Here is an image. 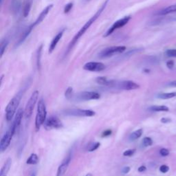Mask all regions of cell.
Wrapping results in <instances>:
<instances>
[{
	"label": "cell",
	"mask_w": 176,
	"mask_h": 176,
	"mask_svg": "<svg viewBox=\"0 0 176 176\" xmlns=\"http://www.w3.org/2000/svg\"><path fill=\"white\" fill-rule=\"evenodd\" d=\"M109 2V0H105V1L104 2V3L102 4V6L100 7V8L99 9L98 11H96V13L94 14V15L89 20H88L86 23H85L84 26H83V27L80 28V30L78 31L74 37H73V39L71 40V41L70 42V44H69L68 46L67 47V50H66V52H65V56H67V54H68L70 53V52L72 50V48L76 44H77V42L78 41V40L80 39V38L83 35L85 34V32L87 31V30L89 29L90 26H91L93 23L96 21V20L98 19L101 15L102 14V13L104 11L107 5H108Z\"/></svg>",
	"instance_id": "cell-1"
},
{
	"label": "cell",
	"mask_w": 176,
	"mask_h": 176,
	"mask_svg": "<svg viewBox=\"0 0 176 176\" xmlns=\"http://www.w3.org/2000/svg\"><path fill=\"white\" fill-rule=\"evenodd\" d=\"M23 96V92L20 91L18 92V94L13 97L9 103L7 105L6 108L5 109L6 111V118L7 121H11L13 119L14 116L16 114L17 109L18 108L19 105L20 103L21 99Z\"/></svg>",
	"instance_id": "cell-2"
},
{
	"label": "cell",
	"mask_w": 176,
	"mask_h": 176,
	"mask_svg": "<svg viewBox=\"0 0 176 176\" xmlns=\"http://www.w3.org/2000/svg\"><path fill=\"white\" fill-rule=\"evenodd\" d=\"M47 110L44 99H40L37 105V112L35 118V129L39 131L46 120Z\"/></svg>",
	"instance_id": "cell-3"
},
{
	"label": "cell",
	"mask_w": 176,
	"mask_h": 176,
	"mask_svg": "<svg viewBox=\"0 0 176 176\" xmlns=\"http://www.w3.org/2000/svg\"><path fill=\"white\" fill-rule=\"evenodd\" d=\"M126 50V47L123 46H111L106 47L101 50L99 54V56L101 59L109 58L116 54H121Z\"/></svg>",
	"instance_id": "cell-4"
},
{
	"label": "cell",
	"mask_w": 176,
	"mask_h": 176,
	"mask_svg": "<svg viewBox=\"0 0 176 176\" xmlns=\"http://www.w3.org/2000/svg\"><path fill=\"white\" fill-rule=\"evenodd\" d=\"M39 91L35 90V91L32 94L29 100H28L24 110V116L26 119H29V118L31 117L33 110H34L35 106L37 103L38 98H39Z\"/></svg>",
	"instance_id": "cell-5"
},
{
	"label": "cell",
	"mask_w": 176,
	"mask_h": 176,
	"mask_svg": "<svg viewBox=\"0 0 176 176\" xmlns=\"http://www.w3.org/2000/svg\"><path fill=\"white\" fill-rule=\"evenodd\" d=\"M64 114L68 116H80V117H92V116H94L96 114L95 111L92 110L80 109H67V110L64 111Z\"/></svg>",
	"instance_id": "cell-6"
},
{
	"label": "cell",
	"mask_w": 176,
	"mask_h": 176,
	"mask_svg": "<svg viewBox=\"0 0 176 176\" xmlns=\"http://www.w3.org/2000/svg\"><path fill=\"white\" fill-rule=\"evenodd\" d=\"M15 131L13 129V128L10 127L6 134L2 136L1 141H0V151L2 152H4L8 149V147L11 144V140L13 138V135H15Z\"/></svg>",
	"instance_id": "cell-7"
},
{
	"label": "cell",
	"mask_w": 176,
	"mask_h": 176,
	"mask_svg": "<svg viewBox=\"0 0 176 176\" xmlns=\"http://www.w3.org/2000/svg\"><path fill=\"white\" fill-rule=\"evenodd\" d=\"M131 16H126L125 17H123L120 20L116 21V22H114V24L109 28L105 33L104 35V37H108L109 35L112 34V33L115 31V30L119 29L120 28H123V26H125L126 24H127L129 20H131Z\"/></svg>",
	"instance_id": "cell-8"
},
{
	"label": "cell",
	"mask_w": 176,
	"mask_h": 176,
	"mask_svg": "<svg viewBox=\"0 0 176 176\" xmlns=\"http://www.w3.org/2000/svg\"><path fill=\"white\" fill-rule=\"evenodd\" d=\"M44 128L46 130L60 129L63 127V123L56 116H50L44 123Z\"/></svg>",
	"instance_id": "cell-9"
},
{
	"label": "cell",
	"mask_w": 176,
	"mask_h": 176,
	"mask_svg": "<svg viewBox=\"0 0 176 176\" xmlns=\"http://www.w3.org/2000/svg\"><path fill=\"white\" fill-rule=\"evenodd\" d=\"M75 98L78 101H90V100H98L101 96L96 92H82L77 94Z\"/></svg>",
	"instance_id": "cell-10"
},
{
	"label": "cell",
	"mask_w": 176,
	"mask_h": 176,
	"mask_svg": "<svg viewBox=\"0 0 176 176\" xmlns=\"http://www.w3.org/2000/svg\"><path fill=\"white\" fill-rule=\"evenodd\" d=\"M105 64L101 62H88L83 66L85 70L90 72H101L105 69Z\"/></svg>",
	"instance_id": "cell-11"
},
{
	"label": "cell",
	"mask_w": 176,
	"mask_h": 176,
	"mask_svg": "<svg viewBox=\"0 0 176 176\" xmlns=\"http://www.w3.org/2000/svg\"><path fill=\"white\" fill-rule=\"evenodd\" d=\"M116 87H118L120 90H136L138 88H139V85H138L137 83L132 81V80H124V81H121L117 83L116 85Z\"/></svg>",
	"instance_id": "cell-12"
},
{
	"label": "cell",
	"mask_w": 176,
	"mask_h": 176,
	"mask_svg": "<svg viewBox=\"0 0 176 176\" xmlns=\"http://www.w3.org/2000/svg\"><path fill=\"white\" fill-rule=\"evenodd\" d=\"M52 7H53V4H50V5L47 6L46 8L41 11V13H40V15H39V17H38L37 20H35V22L30 26L32 29L35 27V26L40 24V23L44 20V19L46 18V17L47 15V14L49 13L50 11V10L52 8Z\"/></svg>",
	"instance_id": "cell-13"
},
{
	"label": "cell",
	"mask_w": 176,
	"mask_h": 176,
	"mask_svg": "<svg viewBox=\"0 0 176 176\" xmlns=\"http://www.w3.org/2000/svg\"><path fill=\"white\" fill-rule=\"evenodd\" d=\"M23 115H24V111L23 110V109L20 108L17 111L15 116V119H14L13 123H12V125L11 126L15 132H17V130H18L19 128H20V126L21 123V120H22Z\"/></svg>",
	"instance_id": "cell-14"
},
{
	"label": "cell",
	"mask_w": 176,
	"mask_h": 176,
	"mask_svg": "<svg viewBox=\"0 0 176 176\" xmlns=\"http://www.w3.org/2000/svg\"><path fill=\"white\" fill-rule=\"evenodd\" d=\"M71 161V156L69 155L66 157V158L63 161V162L61 164V165L58 167L56 173V176H63L66 171L68 170V168L70 165Z\"/></svg>",
	"instance_id": "cell-15"
},
{
	"label": "cell",
	"mask_w": 176,
	"mask_h": 176,
	"mask_svg": "<svg viewBox=\"0 0 176 176\" xmlns=\"http://www.w3.org/2000/svg\"><path fill=\"white\" fill-rule=\"evenodd\" d=\"M64 31H65V30H62L61 31L59 32L58 34H57L56 36L53 38V39H52L50 44V46H49V53L50 54L52 53V52H53L54 50H55L57 44H58V43L59 42V41H60L61 39L63 37Z\"/></svg>",
	"instance_id": "cell-16"
},
{
	"label": "cell",
	"mask_w": 176,
	"mask_h": 176,
	"mask_svg": "<svg viewBox=\"0 0 176 176\" xmlns=\"http://www.w3.org/2000/svg\"><path fill=\"white\" fill-rule=\"evenodd\" d=\"M11 165L12 159L11 158H8L1 168V171H0V176H7L9 171L11 169Z\"/></svg>",
	"instance_id": "cell-17"
},
{
	"label": "cell",
	"mask_w": 176,
	"mask_h": 176,
	"mask_svg": "<svg viewBox=\"0 0 176 176\" xmlns=\"http://www.w3.org/2000/svg\"><path fill=\"white\" fill-rule=\"evenodd\" d=\"M176 13V4L175 5H171L166 8L162 9V10L159 11L158 13H156V15H160V16H165L166 15H169L171 13Z\"/></svg>",
	"instance_id": "cell-18"
},
{
	"label": "cell",
	"mask_w": 176,
	"mask_h": 176,
	"mask_svg": "<svg viewBox=\"0 0 176 176\" xmlns=\"http://www.w3.org/2000/svg\"><path fill=\"white\" fill-rule=\"evenodd\" d=\"M32 0H27L23 8V15L24 17H27L31 10Z\"/></svg>",
	"instance_id": "cell-19"
},
{
	"label": "cell",
	"mask_w": 176,
	"mask_h": 176,
	"mask_svg": "<svg viewBox=\"0 0 176 176\" xmlns=\"http://www.w3.org/2000/svg\"><path fill=\"white\" fill-rule=\"evenodd\" d=\"M32 28L30 27V26H29V27H28L27 29L25 30V32L23 33L22 35H21V37L20 39V40H19V41L17 43V46H20L21 44H22L25 41V40L27 39L28 37L29 36L30 34V32H32Z\"/></svg>",
	"instance_id": "cell-20"
},
{
	"label": "cell",
	"mask_w": 176,
	"mask_h": 176,
	"mask_svg": "<svg viewBox=\"0 0 176 176\" xmlns=\"http://www.w3.org/2000/svg\"><path fill=\"white\" fill-rule=\"evenodd\" d=\"M21 6V0H13L12 1V10L15 13L20 11Z\"/></svg>",
	"instance_id": "cell-21"
},
{
	"label": "cell",
	"mask_w": 176,
	"mask_h": 176,
	"mask_svg": "<svg viewBox=\"0 0 176 176\" xmlns=\"http://www.w3.org/2000/svg\"><path fill=\"white\" fill-rule=\"evenodd\" d=\"M39 162V157L37 155L36 153H32L31 155L30 156L29 158L26 161V163L28 165H37V164Z\"/></svg>",
	"instance_id": "cell-22"
},
{
	"label": "cell",
	"mask_w": 176,
	"mask_h": 176,
	"mask_svg": "<svg viewBox=\"0 0 176 176\" xmlns=\"http://www.w3.org/2000/svg\"><path fill=\"white\" fill-rule=\"evenodd\" d=\"M142 133H143V131H142V129H138L130 134L129 138L130 140H132V141L133 140L138 139L140 137H141V135H142Z\"/></svg>",
	"instance_id": "cell-23"
},
{
	"label": "cell",
	"mask_w": 176,
	"mask_h": 176,
	"mask_svg": "<svg viewBox=\"0 0 176 176\" xmlns=\"http://www.w3.org/2000/svg\"><path fill=\"white\" fill-rule=\"evenodd\" d=\"M149 109H150V110L153 111H168L169 110V109L165 105L152 106Z\"/></svg>",
	"instance_id": "cell-24"
},
{
	"label": "cell",
	"mask_w": 176,
	"mask_h": 176,
	"mask_svg": "<svg viewBox=\"0 0 176 176\" xmlns=\"http://www.w3.org/2000/svg\"><path fill=\"white\" fill-rule=\"evenodd\" d=\"M176 96V92H171V93H164L158 95V98L161 99H169Z\"/></svg>",
	"instance_id": "cell-25"
},
{
	"label": "cell",
	"mask_w": 176,
	"mask_h": 176,
	"mask_svg": "<svg viewBox=\"0 0 176 176\" xmlns=\"http://www.w3.org/2000/svg\"><path fill=\"white\" fill-rule=\"evenodd\" d=\"M96 81L99 85H105V86H107V85H108V84L109 80L106 77H97L96 78Z\"/></svg>",
	"instance_id": "cell-26"
},
{
	"label": "cell",
	"mask_w": 176,
	"mask_h": 176,
	"mask_svg": "<svg viewBox=\"0 0 176 176\" xmlns=\"http://www.w3.org/2000/svg\"><path fill=\"white\" fill-rule=\"evenodd\" d=\"M8 45V41L7 39H4L1 43V49H0V52H1V57L4 55V52L7 48V46Z\"/></svg>",
	"instance_id": "cell-27"
},
{
	"label": "cell",
	"mask_w": 176,
	"mask_h": 176,
	"mask_svg": "<svg viewBox=\"0 0 176 176\" xmlns=\"http://www.w3.org/2000/svg\"><path fill=\"white\" fill-rule=\"evenodd\" d=\"M65 98L68 100H72L74 97L73 95V88L72 87H69L65 92Z\"/></svg>",
	"instance_id": "cell-28"
},
{
	"label": "cell",
	"mask_w": 176,
	"mask_h": 176,
	"mask_svg": "<svg viewBox=\"0 0 176 176\" xmlns=\"http://www.w3.org/2000/svg\"><path fill=\"white\" fill-rule=\"evenodd\" d=\"M142 144L144 147H149L153 144V140L149 137H145L142 140Z\"/></svg>",
	"instance_id": "cell-29"
},
{
	"label": "cell",
	"mask_w": 176,
	"mask_h": 176,
	"mask_svg": "<svg viewBox=\"0 0 176 176\" xmlns=\"http://www.w3.org/2000/svg\"><path fill=\"white\" fill-rule=\"evenodd\" d=\"M165 54L168 57H175L176 58V49H169L166 51Z\"/></svg>",
	"instance_id": "cell-30"
},
{
	"label": "cell",
	"mask_w": 176,
	"mask_h": 176,
	"mask_svg": "<svg viewBox=\"0 0 176 176\" xmlns=\"http://www.w3.org/2000/svg\"><path fill=\"white\" fill-rule=\"evenodd\" d=\"M100 145H101V143H100V142H95V143L92 144L91 146H90V148L88 149V151L92 152V151L96 150V149L100 147Z\"/></svg>",
	"instance_id": "cell-31"
},
{
	"label": "cell",
	"mask_w": 176,
	"mask_h": 176,
	"mask_svg": "<svg viewBox=\"0 0 176 176\" xmlns=\"http://www.w3.org/2000/svg\"><path fill=\"white\" fill-rule=\"evenodd\" d=\"M73 8V3L72 2H70V3H68V4H66L64 7V13L67 14L68 13H70V11L72 10V8Z\"/></svg>",
	"instance_id": "cell-32"
},
{
	"label": "cell",
	"mask_w": 176,
	"mask_h": 176,
	"mask_svg": "<svg viewBox=\"0 0 176 176\" xmlns=\"http://www.w3.org/2000/svg\"><path fill=\"white\" fill-rule=\"evenodd\" d=\"M135 151V149H128V150H126L123 152V156L125 157L132 156V155H134Z\"/></svg>",
	"instance_id": "cell-33"
},
{
	"label": "cell",
	"mask_w": 176,
	"mask_h": 176,
	"mask_svg": "<svg viewBox=\"0 0 176 176\" xmlns=\"http://www.w3.org/2000/svg\"><path fill=\"white\" fill-rule=\"evenodd\" d=\"M42 47H43V46L41 45V46L39 47V48L38 49V54H37L38 68H40V61H41V50H42Z\"/></svg>",
	"instance_id": "cell-34"
},
{
	"label": "cell",
	"mask_w": 176,
	"mask_h": 176,
	"mask_svg": "<svg viewBox=\"0 0 176 176\" xmlns=\"http://www.w3.org/2000/svg\"><path fill=\"white\" fill-rule=\"evenodd\" d=\"M160 153L162 156L165 157V156H168V154H169V151H168L167 149L162 148L160 150Z\"/></svg>",
	"instance_id": "cell-35"
},
{
	"label": "cell",
	"mask_w": 176,
	"mask_h": 176,
	"mask_svg": "<svg viewBox=\"0 0 176 176\" xmlns=\"http://www.w3.org/2000/svg\"><path fill=\"white\" fill-rule=\"evenodd\" d=\"M168 170H169V167H168V166L165 165H162L160 167V172H162V173H166V172H168Z\"/></svg>",
	"instance_id": "cell-36"
},
{
	"label": "cell",
	"mask_w": 176,
	"mask_h": 176,
	"mask_svg": "<svg viewBox=\"0 0 176 176\" xmlns=\"http://www.w3.org/2000/svg\"><path fill=\"white\" fill-rule=\"evenodd\" d=\"M111 133H112V132H111V129H107L105 131V132H103V134H102V137L109 136V135L111 134Z\"/></svg>",
	"instance_id": "cell-37"
},
{
	"label": "cell",
	"mask_w": 176,
	"mask_h": 176,
	"mask_svg": "<svg viewBox=\"0 0 176 176\" xmlns=\"http://www.w3.org/2000/svg\"><path fill=\"white\" fill-rule=\"evenodd\" d=\"M166 66H167L168 68H169L170 70H171V69H173V66H174V62H173V61H168L167 63H166Z\"/></svg>",
	"instance_id": "cell-38"
},
{
	"label": "cell",
	"mask_w": 176,
	"mask_h": 176,
	"mask_svg": "<svg viewBox=\"0 0 176 176\" xmlns=\"http://www.w3.org/2000/svg\"><path fill=\"white\" fill-rule=\"evenodd\" d=\"M130 171V167L129 166H125L122 169V173L123 174H127Z\"/></svg>",
	"instance_id": "cell-39"
},
{
	"label": "cell",
	"mask_w": 176,
	"mask_h": 176,
	"mask_svg": "<svg viewBox=\"0 0 176 176\" xmlns=\"http://www.w3.org/2000/svg\"><path fill=\"white\" fill-rule=\"evenodd\" d=\"M171 121V120L170 119V118H162L161 119V122L162 123H165V124H166V123H170Z\"/></svg>",
	"instance_id": "cell-40"
},
{
	"label": "cell",
	"mask_w": 176,
	"mask_h": 176,
	"mask_svg": "<svg viewBox=\"0 0 176 176\" xmlns=\"http://www.w3.org/2000/svg\"><path fill=\"white\" fill-rule=\"evenodd\" d=\"M146 169H147L146 166H140V167L138 168V172H143V171H144Z\"/></svg>",
	"instance_id": "cell-41"
},
{
	"label": "cell",
	"mask_w": 176,
	"mask_h": 176,
	"mask_svg": "<svg viewBox=\"0 0 176 176\" xmlns=\"http://www.w3.org/2000/svg\"><path fill=\"white\" fill-rule=\"evenodd\" d=\"M171 87H176V80H173V81H171L168 84Z\"/></svg>",
	"instance_id": "cell-42"
},
{
	"label": "cell",
	"mask_w": 176,
	"mask_h": 176,
	"mask_svg": "<svg viewBox=\"0 0 176 176\" xmlns=\"http://www.w3.org/2000/svg\"><path fill=\"white\" fill-rule=\"evenodd\" d=\"M85 176H92V175L91 174V173H88V174H87Z\"/></svg>",
	"instance_id": "cell-43"
},
{
	"label": "cell",
	"mask_w": 176,
	"mask_h": 176,
	"mask_svg": "<svg viewBox=\"0 0 176 176\" xmlns=\"http://www.w3.org/2000/svg\"><path fill=\"white\" fill-rule=\"evenodd\" d=\"M0 2H1V5H2V4H3L4 0H0Z\"/></svg>",
	"instance_id": "cell-44"
},
{
	"label": "cell",
	"mask_w": 176,
	"mask_h": 176,
	"mask_svg": "<svg viewBox=\"0 0 176 176\" xmlns=\"http://www.w3.org/2000/svg\"><path fill=\"white\" fill-rule=\"evenodd\" d=\"M31 176H36V175H35V173H32V174H31Z\"/></svg>",
	"instance_id": "cell-45"
},
{
	"label": "cell",
	"mask_w": 176,
	"mask_h": 176,
	"mask_svg": "<svg viewBox=\"0 0 176 176\" xmlns=\"http://www.w3.org/2000/svg\"><path fill=\"white\" fill-rule=\"evenodd\" d=\"M173 20H174V21H176V17H175L174 19H173Z\"/></svg>",
	"instance_id": "cell-46"
},
{
	"label": "cell",
	"mask_w": 176,
	"mask_h": 176,
	"mask_svg": "<svg viewBox=\"0 0 176 176\" xmlns=\"http://www.w3.org/2000/svg\"><path fill=\"white\" fill-rule=\"evenodd\" d=\"M87 1H90V0H87Z\"/></svg>",
	"instance_id": "cell-47"
}]
</instances>
